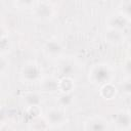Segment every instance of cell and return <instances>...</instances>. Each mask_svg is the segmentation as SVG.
Returning <instances> with one entry per match:
<instances>
[{
    "label": "cell",
    "mask_w": 131,
    "mask_h": 131,
    "mask_svg": "<svg viewBox=\"0 0 131 131\" xmlns=\"http://www.w3.org/2000/svg\"><path fill=\"white\" fill-rule=\"evenodd\" d=\"M114 77L111 66L106 63H97L93 66L89 71V79L92 83L102 85L107 82H112Z\"/></svg>",
    "instance_id": "6da1fadb"
},
{
    "label": "cell",
    "mask_w": 131,
    "mask_h": 131,
    "mask_svg": "<svg viewBox=\"0 0 131 131\" xmlns=\"http://www.w3.org/2000/svg\"><path fill=\"white\" fill-rule=\"evenodd\" d=\"M20 76L24 81L27 83H35L41 80L42 78V69L41 66L34 61L29 60L20 69Z\"/></svg>",
    "instance_id": "7a4b0ae2"
},
{
    "label": "cell",
    "mask_w": 131,
    "mask_h": 131,
    "mask_svg": "<svg viewBox=\"0 0 131 131\" xmlns=\"http://www.w3.org/2000/svg\"><path fill=\"white\" fill-rule=\"evenodd\" d=\"M33 13L39 20H50L55 15V9L53 4L50 2H35L33 6Z\"/></svg>",
    "instance_id": "3957f363"
},
{
    "label": "cell",
    "mask_w": 131,
    "mask_h": 131,
    "mask_svg": "<svg viewBox=\"0 0 131 131\" xmlns=\"http://www.w3.org/2000/svg\"><path fill=\"white\" fill-rule=\"evenodd\" d=\"M44 117L46 118L48 124L53 127L62 126L67 122L66 113L59 107H50L49 110H47Z\"/></svg>",
    "instance_id": "277c9868"
},
{
    "label": "cell",
    "mask_w": 131,
    "mask_h": 131,
    "mask_svg": "<svg viewBox=\"0 0 131 131\" xmlns=\"http://www.w3.org/2000/svg\"><path fill=\"white\" fill-rule=\"evenodd\" d=\"M129 19H130V17H128L127 15H125L121 12L113 13L112 15H110V17L107 19V28L118 30V31H123L124 29H126L128 27Z\"/></svg>",
    "instance_id": "5b68a950"
},
{
    "label": "cell",
    "mask_w": 131,
    "mask_h": 131,
    "mask_svg": "<svg viewBox=\"0 0 131 131\" xmlns=\"http://www.w3.org/2000/svg\"><path fill=\"white\" fill-rule=\"evenodd\" d=\"M40 82V91L46 94H54L58 92V78L51 75L42 77Z\"/></svg>",
    "instance_id": "8992f818"
},
{
    "label": "cell",
    "mask_w": 131,
    "mask_h": 131,
    "mask_svg": "<svg viewBox=\"0 0 131 131\" xmlns=\"http://www.w3.org/2000/svg\"><path fill=\"white\" fill-rule=\"evenodd\" d=\"M43 50L47 56L55 58V57H59L63 53V46L59 41L55 39H50L45 42L43 46Z\"/></svg>",
    "instance_id": "52a82bcc"
},
{
    "label": "cell",
    "mask_w": 131,
    "mask_h": 131,
    "mask_svg": "<svg viewBox=\"0 0 131 131\" xmlns=\"http://www.w3.org/2000/svg\"><path fill=\"white\" fill-rule=\"evenodd\" d=\"M130 122H131V118L129 111H121L116 115L115 125L117 126L118 129L123 131H129L131 124Z\"/></svg>",
    "instance_id": "ba28073f"
},
{
    "label": "cell",
    "mask_w": 131,
    "mask_h": 131,
    "mask_svg": "<svg viewBox=\"0 0 131 131\" xmlns=\"http://www.w3.org/2000/svg\"><path fill=\"white\" fill-rule=\"evenodd\" d=\"M118 91H119V89L114 83L107 82V83H104L100 86L99 95L105 100H112L117 96Z\"/></svg>",
    "instance_id": "9c48e42d"
},
{
    "label": "cell",
    "mask_w": 131,
    "mask_h": 131,
    "mask_svg": "<svg viewBox=\"0 0 131 131\" xmlns=\"http://www.w3.org/2000/svg\"><path fill=\"white\" fill-rule=\"evenodd\" d=\"M86 131H108V124L102 118H92L86 123Z\"/></svg>",
    "instance_id": "30bf717a"
},
{
    "label": "cell",
    "mask_w": 131,
    "mask_h": 131,
    "mask_svg": "<svg viewBox=\"0 0 131 131\" xmlns=\"http://www.w3.org/2000/svg\"><path fill=\"white\" fill-rule=\"evenodd\" d=\"M76 83L72 77H61L58 79V92L59 93H73Z\"/></svg>",
    "instance_id": "8fae6325"
},
{
    "label": "cell",
    "mask_w": 131,
    "mask_h": 131,
    "mask_svg": "<svg viewBox=\"0 0 131 131\" xmlns=\"http://www.w3.org/2000/svg\"><path fill=\"white\" fill-rule=\"evenodd\" d=\"M49 127H50V125L48 124L46 118L42 117L41 115L34 119H31L30 129L32 131H46L49 129Z\"/></svg>",
    "instance_id": "7c38bea8"
},
{
    "label": "cell",
    "mask_w": 131,
    "mask_h": 131,
    "mask_svg": "<svg viewBox=\"0 0 131 131\" xmlns=\"http://www.w3.org/2000/svg\"><path fill=\"white\" fill-rule=\"evenodd\" d=\"M25 103L28 107H38L42 103V97L37 92H28L24 96Z\"/></svg>",
    "instance_id": "4fadbf2b"
},
{
    "label": "cell",
    "mask_w": 131,
    "mask_h": 131,
    "mask_svg": "<svg viewBox=\"0 0 131 131\" xmlns=\"http://www.w3.org/2000/svg\"><path fill=\"white\" fill-rule=\"evenodd\" d=\"M124 36L122 31H118V30H114V29H108L105 32V40L111 43V44H119L123 41Z\"/></svg>",
    "instance_id": "5bb4252c"
},
{
    "label": "cell",
    "mask_w": 131,
    "mask_h": 131,
    "mask_svg": "<svg viewBox=\"0 0 131 131\" xmlns=\"http://www.w3.org/2000/svg\"><path fill=\"white\" fill-rule=\"evenodd\" d=\"M74 93H59V95L56 97V103L59 106V108L70 107L74 103Z\"/></svg>",
    "instance_id": "9a60e30c"
},
{
    "label": "cell",
    "mask_w": 131,
    "mask_h": 131,
    "mask_svg": "<svg viewBox=\"0 0 131 131\" xmlns=\"http://www.w3.org/2000/svg\"><path fill=\"white\" fill-rule=\"evenodd\" d=\"M74 71H75V67L72 62L63 61L60 63L59 72H60V75H62V77H72Z\"/></svg>",
    "instance_id": "2e32d148"
},
{
    "label": "cell",
    "mask_w": 131,
    "mask_h": 131,
    "mask_svg": "<svg viewBox=\"0 0 131 131\" xmlns=\"http://www.w3.org/2000/svg\"><path fill=\"white\" fill-rule=\"evenodd\" d=\"M10 47V40L7 36H4L0 38V54H3L7 50H9Z\"/></svg>",
    "instance_id": "e0dca14e"
},
{
    "label": "cell",
    "mask_w": 131,
    "mask_h": 131,
    "mask_svg": "<svg viewBox=\"0 0 131 131\" xmlns=\"http://www.w3.org/2000/svg\"><path fill=\"white\" fill-rule=\"evenodd\" d=\"M8 69H9V61H8V59L3 54H0V75L5 74Z\"/></svg>",
    "instance_id": "ac0fdd59"
},
{
    "label": "cell",
    "mask_w": 131,
    "mask_h": 131,
    "mask_svg": "<svg viewBox=\"0 0 131 131\" xmlns=\"http://www.w3.org/2000/svg\"><path fill=\"white\" fill-rule=\"evenodd\" d=\"M14 4L16 6H18L19 8H25V9L32 8L33 9L35 2H33V1H16V2H14Z\"/></svg>",
    "instance_id": "d6986e66"
},
{
    "label": "cell",
    "mask_w": 131,
    "mask_h": 131,
    "mask_svg": "<svg viewBox=\"0 0 131 131\" xmlns=\"http://www.w3.org/2000/svg\"><path fill=\"white\" fill-rule=\"evenodd\" d=\"M122 90L125 94L129 95L131 93V83H130V79L127 78L125 81H123V84H122Z\"/></svg>",
    "instance_id": "ffe728a7"
},
{
    "label": "cell",
    "mask_w": 131,
    "mask_h": 131,
    "mask_svg": "<svg viewBox=\"0 0 131 131\" xmlns=\"http://www.w3.org/2000/svg\"><path fill=\"white\" fill-rule=\"evenodd\" d=\"M124 68H125V71H126L127 75H129V74H130V69H131V67H130V59H129V57L126 59V62H125Z\"/></svg>",
    "instance_id": "44dd1931"
},
{
    "label": "cell",
    "mask_w": 131,
    "mask_h": 131,
    "mask_svg": "<svg viewBox=\"0 0 131 131\" xmlns=\"http://www.w3.org/2000/svg\"><path fill=\"white\" fill-rule=\"evenodd\" d=\"M4 36H7V33H6V29L4 28V26H2L0 24V38L4 37Z\"/></svg>",
    "instance_id": "7402d4cb"
},
{
    "label": "cell",
    "mask_w": 131,
    "mask_h": 131,
    "mask_svg": "<svg viewBox=\"0 0 131 131\" xmlns=\"http://www.w3.org/2000/svg\"><path fill=\"white\" fill-rule=\"evenodd\" d=\"M5 119H6V115H5L4 111L0 110V124H2L5 121Z\"/></svg>",
    "instance_id": "603a6c76"
},
{
    "label": "cell",
    "mask_w": 131,
    "mask_h": 131,
    "mask_svg": "<svg viewBox=\"0 0 131 131\" xmlns=\"http://www.w3.org/2000/svg\"><path fill=\"white\" fill-rule=\"evenodd\" d=\"M46 131H50V130H49V129H48V130H46Z\"/></svg>",
    "instance_id": "cb8c5ba5"
}]
</instances>
